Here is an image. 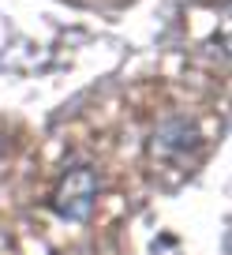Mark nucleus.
<instances>
[{
    "mask_svg": "<svg viewBox=\"0 0 232 255\" xmlns=\"http://www.w3.org/2000/svg\"><path fill=\"white\" fill-rule=\"evenodd\" d=\"M94 195H97L94 169L75 165V169H68V176L60 180V188H56V195H53V207H56V214L82 222V218L90 214V207H94Z\"/></svg>",
    "mask_w": 232,
    "mask_h": 255,
    "instance_id": "obj_1",
    "label": "nucleus"
},
{
    "mask_svg": "<svg viewBox=\"0 0 232 255\" xmlns=\"http://www.w3.org/2000/svg\"><path fill=\"white\" fill-rule=\"evenodd\" d=\"M217 41H221V49L232 56V0L221 8V19H217Z\"/></svg>",
    "mask_w": 232,
    "mask_h": 255,
    "instance_id": "obj_2",
    "label": "nucleus"
}]
</instances>
